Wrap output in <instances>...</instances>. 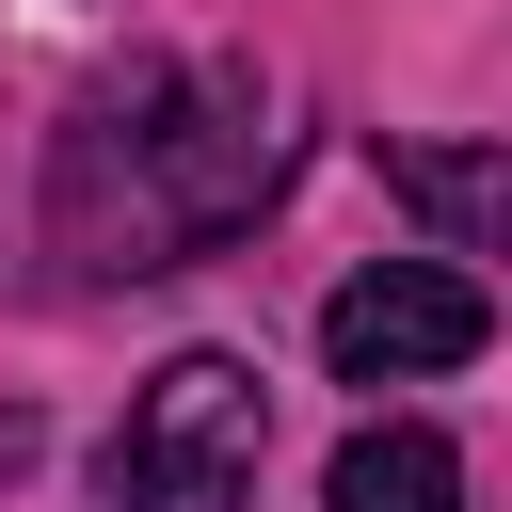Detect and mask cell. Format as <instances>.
<instances>
[{
	"label": "cell",
	"mask_w": 512,
	"mask_h": 512,
	"mask_svg": "<svg viewBox=\"0 0 512 512\" xmlns=\"http://www.w3.org/2000/svg\"><path fill=\"white\" fill-rule=\"evenodd\" d=\"M256 448H272L256 368H240V352H176V368L128 400L112 464H96V512H240V496H256Z\"/></svg>",
	"instance_id": "6da1fadb"
},
{
	"label": "cell",
	"mask_w": 512,
	"mask_h": 512,
	"mask_svg": "<svg viewBox=\"0 0 512 512\" xmlns=\"http://www.w3.org/2000/svg\"><path fill=\"white\" fill-rule=\"evenodd\" d=\"M496 336V304H480V272H448V256H368L336 304H320V368L336 384H416V368H464Z\"/></svg>",
	"instance_id": "7a4b0ae2"
},
{
	"label": "cell",
	"mask_w": 512,
	"mask_h": 512,
	"mask_svg": "<svg viewBox=\"0 0 512 512\" xmlns=\"http://www.w3.org/2000/svg\"><path fill=\"white\" fill-rule=\"evenodd\" d=\"M384 176H400V208H416L432 240L512 256V144H384Z\"/></svg>",
	"instance_id": "3957f363"
},
{
	"label": "cell",
	"mask_w": 512,
	"mask_h": 512,
	"mask_svg": "<svg viewBox=\"0 0 512 512\" xmlns=\"http://www.w3.org/2000/svg\"><path fill=\"white\" fill-rule=\"evenodd\" d=\"M336 512H464V448L448 432H416V416H368L352 448H336V480H320Z\"/></svg>",
	"instance_id": "277c9868"
}]
</instances>
